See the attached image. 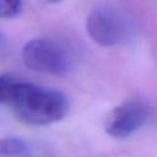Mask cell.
I'll list each match as a JSON object with an SVG mask.
<instances>
[{
  "label": "cell",
  "instance_id": "obj_3",
  "mask_svg": "<svg viewBox=\"0 0 157 157\" xmlns=\"http://www.w3.org/2000/svg\"><path fill=\"white\" fill-rule=\"evenodd\" d=\"M22 60L33 71L65 75L72 67V56L66 47L49 38H34L22 48Z\"/></svg>",
  "mask_w": 157,
  "mask_h": 157
},
{
  "label": "cell",
  "instance_id": "obj_1",
  "mask_svg": "<svg viewBox=\"0 0 157 157\" xmlns=\"http://www.w3.org/2000/svg\"><path fill=\"white\" fill-rule=\"evenodd\" d=\"M15 117L28 125H49L61 120L69 112L67 97L50 87L22 81L15 76L7 83L1 99Z\"/></svg>",
  "mask_w": 157,
  "mask_h": 157
},
{
  "label": "cell",
  "instance_id": "obj_2",
  "mask_svg": "<svg viewBox=\"0 0 157 157\" xmlns=\"http://www.w3.org/2000/svg\"><path fill=\"white\" fill-rule=\"evenodd\" d=\"M86 29L98 45L118 47L131 42L136 33V22L123 7L104 4L90 12Z\"/></svg>",
  "mask_w": 157,
  "mask_h": 157
},
{
  "label": "cell",
  "instance_id": "obj_5",
  "mask_svg": "<svg viewBox=\"0 0 157 157\" xmlns=\"http://www.w3.org/2000/svg\"><path fill=\"white\" fill-rule=\"evenodd\" d=\"M27 150V144L20 137H2L0 139L1 156H20Z\"/></svg>",
  "mask_w": 157,
  "mask_h": 157
},
{
  "label": "cell",
  "instance_id": "obj_6",
  "mask_svg": "<svg viewBox=\"0 0 157 157\" xmlns=\"http://www.w3.org/2000/svg\"><path fill=\"white\" fill-rule=\"evenodd\" d=\"M23 10L21 1L16 0H0V17L1 18H13L17 17Z\"/></svg>",
  "mask_w": 157,
  "mask_h": 157
},
{
  "label": "cell",
  "instance_id": "obj_7",
  "mask_svg": "<svg viewBox=\"0 0 157 157\" xmlns=\"http://www.w3.org/2000/svg\"><path fill=\"white\" fill-rule=\"evenodd\" d=\"M0 40H1V33H0Z\"/></svg>",
  "mask_w": 157,
  "mask_h": 157
},
{
  "label": "cell",
  "instance_id": "obj_4",
  "mask_svg": "<svg viewBox=\"0 0 157 157\" xmlns=\"http://www.w3.org/2000/svg\"><path fill=\"white\" fill-rule=\"evenodd\" d=\"M150 107L141 99H128L114 108L105 124L108 135L124 139L137 131L146 123Z\"/></svg>",
  "mask_w": 157,
  "mask_h": 157
}]
</instances>
